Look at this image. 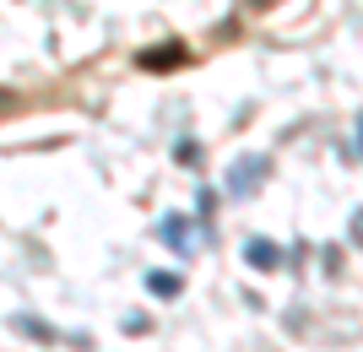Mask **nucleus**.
Here are the masks:
<instances>
[{
    "label": "nucleus",
    "instance_id": "nucleus-5",
    "mask_svg": "<svg viewBox=\"0 0 363 352\" xmlns=\"http://www.w3.org/2000/svg\"><path fill=\"white\" fill-rule=\"evenodd\" d=\"M147 288L157 293V298H179L184 282H179V271H147Z\"/></svg>",
    "mask_w": 363,
    "mask_h": 352
},
{
    "label": "nucleus",
    "instance_id": "nucleus-6",
    "mask_svg": "<svg viewBox=\"0 0 363 352\" xmlns=\"http://www.w3.org/2000/svg\"><path fill=\"white\" fill-rule=\"evenodd\" d=\"M174 157H179V163H201V147H196V141H179V147H174Z\"/></svg>",
    "mask_w": 363,
    "mask_h": 352
},
{
    "label": "nucleus",
    "instance_id": "nucleus-1",
    "mask_svg": "<svg viewBox=\"0 0 363 352\" xmlns=\"http://www.w3.org/2000/svg\"><path fill=\"white\" fill-rule=\"evenodd\" d=\"M266 169H272V157H239V163H233V169H228V195H255L260 184H266Z\"/></svg>",
    "mask_w": 363,
    "mask_h": 352
},
{
    "label": "nucleus",
    "instance_id": "nucleus-3",
    "mask_svg": "<svg viewBox=\"0 0 363 352\" xmlns=\"http://www.w3.org/2000/svg\"><path fill=\"white\" fill-rule=\"evenodd\" d=\"M190 60V49L184 44H168V49H141L136 55V65L141 71H174V65H184Z\"/></svg>",
    "mask_w": 363,
    "mask_h": 352
},
{
    "label": "nucleus",
    "instance_id": "nucleus-2",
    "mask_svg": "<svg viewBox=\"0 0 363 352\" xmlns=\"http://www.w3.org/2000/svg\"><path fill=\"white\" fill-rule=\"evenodd\" d=\"M157 239H163L168 249H179V255H196V233H190V222H184L179 212H168L163 222H157Z\"/></svg>",
    "mask_w": 363,
    "mask_h": 352
},
{
    "label": "nucleus",
    "instance_id": "nucleus-8",
    "mask_svg": "<svg viewBox=\"0 0 363 352\" xmlns=\"http://www.w3.org/2000/svg\"><path fill=\"white\" fill-rule=\"evenodd\" d=\"M358 152H363V120H358Z\"/></svg>",
    "mask_w": 363,
    "mask_h": 352
},
{
    "label": "nucleus",
    "instance_id": "nucleus-7",
    "mask_svg": "<svg viewBox=\"0 0 363 352\" xmlns=\"http://www.w3.org/2000/svg\"><path fill=\"white\" fill-rule=\"evenodd\" d=\"M347 233H352V244H358V249H363V206H358V212H352V217H347Z\"/></svg>",
    "mask_w": 363,
    "mask_h": 352
},
{
    "label": "nucleus",
    "instance_id": "nucleus-4",
    "mask_svg": "<svg viewBox=\"0 0 363 352\" xmlns=\"http://www.w3.org/2000/svg\"><path fill=\"white\" fill-rule=\"evenodd\" d=\"M244 261L255 266V271H277V266H282V249H277L272 239H250V244H244Z\"/></svg>",
    "mask_w": 363,
    "mask_h": 352
}]
</instances>
